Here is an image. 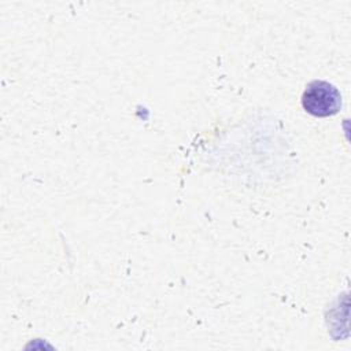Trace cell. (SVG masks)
<instances>
[{
	"instance_id": "obj_1",
	"label": "cell",
	"mask_w": 351,
	"mask_h": 351,
	"mask_svg": "<svg viewBox=\"0 0 351 351\" xmlns=\"http://www.w3.org/2000/svg\"><path fill=\"white\" fill-rule=\"evenodd\" d=\"M343 99L339 89L324 80H314L306 85L302 95L303 110L315 118H328L341 110Z\"/></svg>"
}]
</instances>
